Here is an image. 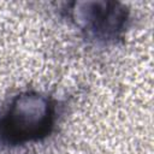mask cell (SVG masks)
Instances as JSON below:
<instances>
[{
	"mask_svg": "<svg viewBox=\"0 0 154 154\" xmlns=\"http://www.w3.org/2000/svg\"><path fill=\"white\" fill-rule=\"evenodd\" d=\"M54 108L48 97L26 93L11 103L0 119V136L10 143H24L46 136L53 124Z\"/></svg>",
	"mask_w": 154,
	"mask_h": 154,
	"instance_id": "1",
	"label": "cell"
},
{
	"mask_svg": "<svg viewBox=\"0 0 154 154\" xmlns=\"http://www.w3.org/2000/svg\"><path fill=\"white\" fill-rule=\"evenodd\" d=\"M93 5L94 8L90 10H75L73 18L77 19V23L83 22L82 26L84 29L103 36L114 35L122 29L125 19L124 10H117L114 4L109 8L107 7L108 4L105 2H94Z\"/></svg>",
	"mask_w": 154,
	"mask_h": 154,
	"instance_id": "2",
	"label": "cell"
}]
</instances>
